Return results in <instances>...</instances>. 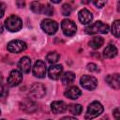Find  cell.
<instances>
[{
    "mask_svg": "<svg viewBox=\"0 0 120 120\" xmlns=\"http://www.w3.org/2000/svg\"><path fill=\"white\" fill-rule=\"evenodd\" d=\"M30 93L32 96H34L35 98H41L45 96L46 94V88L43 84L41 83H34L31 87H30Z\"/></svg>",
    "mask_w": 120,
    "mask_h": 120,
    "instance_id": "cell-10",
    "label": "cell"
},
{
    "mask_svg": "<svg viewBox=\"0 0 120 120\" xmlns=\"http://www.w3.org/2000/svg\"><path fill=\"white\" fill-rule=\"evenodd\" d=\"M105 1H94V5L98 8H102L105 5Z\"/></svg>",
    "mask_w": 120,
    "mask_h": 120,
    "instance_id": "cell-30",
    "label": "cell"
},
{
    "mask_svg": "<svg viewBox=\"0 0 120 120\" xmlns=\"http://www.w3.org/2000/svg\"><path fill=\"white\" fill-rule=\"evenodd\" d=\"M8 94V91L7 90V88L3 85H0V97H7Z\"/></svg>",
    "mask_w": 120,
    "mask_h": 120,
    "instance_id": "cell-27",
    "label": "cell"
},
{
    "mask_svg": "<svg viewBox=\"0 0 120 120\" xmlns=\"http://www.w3.org/2000/svg\"><path fill=\"white\" fill-rule=\"evenodd\" d=\"M31 107H33V108L36 109V103L33 102L32 100H26V101L22 102V109L24 110V111L27 112H34V111L31 109Z\"/></svg>",
    "mask_w": 120,
    "mask_h": 120,
    "instance_id": "cell-23",
    "label": "cell"
},
{
    "mask_svg": "<svg viewBox=\"0 0 120 120\" xmlns=\"http://www.w3.org/2000/svg\"><path fill=\"white\" fill-rule=\"evenodd\" d=\"M106 82L113 89L118 90L120 88V76L118 73L115 74H110L105 79Z\"/></svg>",
    "mask_w": 120,
    "mask_h": 120,
    "instance_id": "cell-12",
    "label": "cell"
},
{
    "mask_svg": "<svg viewBox=\"0 0 120 120\" xmlns=\"http://www.w3.org/2000/svg\"><path fill=\"white\" fill-rule=\"evenodd\" d=\"M113 116H114V119L115 120H119L120 119V112H119V109L118 108L114 109V111H113Z\"/></svg>",
    "mask_w": 120,
    "mask_h": 120,
    "instance_id": "cell-29",
    "label": "cell"
},
{
    "mask_svg": "<svg viewBox=\"0 0 120 120\" xmlns=\"http://www.w3.org/2000/svg\"><path fill=\"white\" fill-rule=\"evenodd\" d=\"M78 17H79L80 22H81L82 23H83V24H87V23L91 22L92 20H93V15H92V13H91L88 9H85V8L80 10V12H79V14H78Z\"/></svg>",
    "mask_w": 120,
    "mask_h": 120,
    "instance_id": "cell-14",
    "label": "cell"
},
{
    "mask_svg": "<svg viewBox=\"0 0 120 120\" xmlns=\"http://www.w3.org/2000/svg\"><path fill=\"white\" fill-rule=\"evenodd\" d=\"M5 4H3V3H1L0 2V18H2L3 17V15H4V13H5Z\"/></svg>",
    "mask_w": 120,
    "mask_h": 120,
    "instance_id": "cell-31",
    "label": "cell"
},
{
    "mask_svg": "<svg viewBox=\"0 0 120 120\" xmlns=\"http://www.w3.org/2000/svg\"><path fill=\"white\" fill-rule=\"evenodd\" d=\"M104 43V39L101 38V37H94L90 41H89V46L92 48V49H98L100 48Z\"/></svg>",
    "mask_w": 120,
    "mask_h": 120,
    "instance_id": "cell-19",
    "label": "cell"
},
{
    "mask_svg": "<svg viewBox=\"0 0 120 120\" xmlns=\"http://www.w3.org/2000/svg\"><path fill=\"white\" fill-rule=\"evenodd\" d=\"M112 33L115 38H119V33H120V22L118 20L114 21L112 25Z\"/></svg>",
    "mask_w": 120,
    "mask_h": 120,
    "instance_id": "cell-24",
    "label": "cell"
},
{
    "mask_svg": "<svg viewBox=\"0 0 120 120\" xmlns=\"http://www.w3.org/2000/svg\"><path fill=\"white\" fill-rule=\"evenodd\" d=\"M52 3H55V4L60 3V1H59V0H58V1H57V0H52Z\"/></svg>",
    "mask_w": 120,
    "mask_h": 120,
    "instance_id": "cell-33",
    "label": "cell"
},
{
    "mask_svg": "<svg viewBox=\"0 0 120 120\" xmlns=\"http://www.w3.org/2000/svg\"><path fill=\"white\" fill-rule=\"evenodd\" d=\"M43 13H44V14H46V15H48V16H51V15H52V13H53V8H52L49 4L44 5Z\"/></svg>",
    "mask_w": 120,
    "mask_h": 120,
    "instance_id": "cell-26",
    "label": "cell"
},
{
    "mask_svg": "<svg viewBox=\"0 0 120 120\" xmlns=\"http://www.w3.org/2000/svg\"><path fill=\"white\" fill-rule=\"evenodd\" d=\"M5 26L10 32H18L19 30H21V28L22 26V22L18 16L11 15L6 19Z\"/></svg>",
    "mask_w": 120,
    "mask_h": 120,
    "instance_id": "cell-3",
    "label": "cell"
},
{
    "mask_svg": "<svg viewBox=\"0 0 120 120\" xmlns=\"http://www.w3.org/2000/svg\"><path fill=\"white\" fill-rule=\"evenodd\" d=\"M118 50L114 45H108L103 51V55L107 58H113L117 55Z\"/></svg>",
    "mask_w": 120,
    "mask_h": 120,
    "instance_id": "cell-17",
    "label": "cell"
},
{
    "mask_svg": "<svg viewBox=\"0 0 120 120\" xmlns=\"http://www.w3.org/2000/svg\"><path fill=\"white\" fill-rule=\"evenodd\" d=\"M2 80H3V77H2V75H1V73H0V82H2Z\"/></svg>",
    "mask_w": 120,
    "mask_h": 120,
    "instance_id": "cell-35",
    "label": "cell"
},
{
    "mask_svg": "<svg viewBox=\"0 0 120 120\" xmlns=\"http://www.w3.org/2000/svg\"><path fill=\"white\" fill-rule=\"evenodd\" d=\"M62 72H63V67L61 65L52 64L48 68V75L52 80H58L61 77Z\"/></svg>",
    "mask_w": 120,
    "mask_h": 120,
    "instance_id": "cell-11",
    "label": "cell"
},
{
    "mask_svg": "<svg viewBox=\"0 0 120 120\" xmlns=\"http://www.w3.org/2000/svg\"><path fill=\"white\" fill-rule=\"evenodd\" d=\"M87 68L88 70L90 71H98V67L96 64H93V63H90L87 65Z\"/></svg>",
    "mask_w": 120,
    "mask_h": 120,
    "instance_id": "cell-28",
    "label": "cell"
},
{
    "mask_svg": "<svg viewBox=\"0 0 120 120\" xmlns=\"http://www.w3.org/2000/svg\"><path fill=\"white\" fill-rule=\"evenodd\" d=\"M0 113H1V112H0Z\"/></svg>",
    "mask_w": 120,
    "mask_h": 120,
    "instance_id": "cell-38",
    "label": "cell"
},
{
    "mask_svg": "<svg viewBox=\"0 0 120 120\" xmlns=\"http://www.w3.org/2000/svg\"><path fill=\"white\" fill-rule=\"evenodd\" d=\"M102 112H103V106L101 105V103L98 101H93L88 106L84 118L86 120H91L93 118L98 117L99 114H101Z\"/></svg>",
    "mask_w": 120,
    "mask_h": 120,
    "instance_id": "cell-2",
    "label": "cell"
},
{
    "mask_svg": "<svg viewBox=\"0 0 120 120\" xmlns=\"http://www.w3.org/2000/svg\"><path fill=\"white\" fill-rule=\"evenodd\" d=\"M22 81V75L20 70L13 69L10 71L8 77V84L11 87L19 85Z\"/></svg>",
    "mask_w": 120,
    "mask_h": 120,
    "instance_id": "cell-8",
    "label": "cell"
},
{
    "mask_svg": "<svg viewBox=\"0 0 120 120\" xmlns=\"http://www.w3.org/2000/svg\"><path fill=\"white\" fill-rule=\"evenodd\" d=\"M71 10H72V8H71L70 5H68V4H64L63 5V7H62V14L64 16H68L71 13Z\"/></svg>",
    "mask_w": 120,
    "mask_h": 120,
    "instance_id": "cell-25",
    "label": "cell"
},
{
    "mask_svg": "<svg viewBox=\"0 0 120 120\" xmlns=\"http://www.w3.org/2000/svg\"><path fill=\"white\" fill-rule=\"evenodd\" d=\"M30 8L35 12V13H43L44 9V5H42L39 2H32L30 4Z\"/></svg>",
    "mask_w": 120,
    "mask_h": 120,
    "instance_id": "cell-20",
    "label": "cell"
},
{
    "mask_svg": "<svg viewBox=\"0 0 120 120\" xmlns=\"http://www.w3.org/2000/svg\"><path fill=\"white\" fill-rule=\"evenodd\" d=\"M26 43L22 40L20 39H15V40H11L10 42L8 43V51H9L10 52H14V53H19L23 52L26 49Z\"/></svg>",
    "mask_w": 120,
    "mask_h": 120,
    "instance_id": "cell-6",
    "label": "cell"
},
{
    "mask_svg": "<svg viewBox=\"0 0 120 120\" xmlns=\"http://www.w3.org/2000/svg\"><path fill=\"white\" fill-rule=\"evenodd\" d=\"M51 109L54 113H63L68 109V106L64 101H53L51 104Z\"/></svg>",
    "mask_w": 120,
    "mask_h": 120,
    "instance_id": "cell-15",
    "label": "cell"
},
{
    "mask_svg": "<svg viewBox=\"0 0 120 120\" xmlns=\"http://www.w3.org/2000/svg\"><path fill=\"white\" fill-rule=\"evenodd\" d=\"M81 94L82 92L77 86H71L65 92V96L70 99H77L81 96Z\"/></svg>",
    "mask_w": 120,
    "mask_h": 120,
    "instance_id": "cell-16",
    "label": "cell"
},
{
    "mask_svg": "<svg viewBox=\"0 0 120 120\" xmlns=\"http://www.w3.org/2000/svg\"><path fill=\"white\" fill-rule=\"evenodd\" d=\"M1 120H6V119H1Z\"/></svg>",
    "mask_w": 120,
    "mask_h": 120,
    "instance_id": "cell-36",
    "label": "cell"
},
{
    "mask_svg": "<svg viewBox=\"0 0 120 120\" xmlns=\"http://www.w3.org/2000/svg\"><path fill=\"white\" fill-rule=\"evenodd\" d=\"M20 120H23V119H20Z\"/></svg>",
    "mask_w": 120,
    "mask_h": 120,
    "instance_id": "cell-37",
    "label": "cell"
},
{
    "mask_svg": "<svg viewBox=\"0 0 120 120\" xmlns=\"http://www.w3.org/2000/svg\"><path fill=\"white\" fill-rule=\"evenodd\" d=\"M81 85L88 90H94L98 86V80L90 75H83L80 80Z\"/></svg>",
    "mask_w": 120,
    "mask_h": 120,
    "instance_id": "cell-7",
    "label": "cell"
},
{
    "mask_svg": "<svg viewBox=\"0 0 120 120\" xmlns=\"http://www.w3.org/2000/svg\"><path fill=\"white\" fill-rule=\"evenodd\" d=\"M75 80V74L71 71H67L63 75H61V82L63 84H70Z\"/></svg>",
    "mask_w": 120,
    "mask_h": 120,
    "instance_id": "cell-18",
    "label": "cell"
},
{
    "mask_svg": "<svg viewBox=\"0 0 120 120\" xmlns=\"http://www.w3.org/2000/svg\"><path fill=\"white\" fill-rule=\"evenodd\" d=\"M46 71H47V68H46L45 63L41 60L36 61V63L33 67L34 76H36L38 78H44L45 75H46Z\"/></svg>",
    "mask_w": 120,
    "mask_h": 120,
    "instance_id": "cell-9",
    "label": "cell"
},
{
    "mask_svg": "<svg viewBox=\"0 0 120 120\" xmlns=\"http://www.w3.org/2000/svg\"><path fill=\"white\" fill-rule=\"evenodd\" d=\"M19 69L23 73H28L31 69V60L27 56L22 57L18 63Z\"/></svg>",
    "mask_w": 120,
    "mask_h": 120,
    "instance_id": "cell-13",
    "label": "cell"
},
{
    "mask_svg": "<svg viewBox=\"0 0 120 120\" xmlns=\"http://www.w3.org/2000/svg\"><path fill=\"white\" fill-rule=\"evenodd\" d=\"M68 111L69 112H71L72 114H75V115H79L81 114V112H82V107L80 105V104H70L68 106Z\"/></svg>",
    "mask_w": 120,
    "mask_h": 120,
    "instance_id": "cell-22",
    "label": "cell"
},
{
    "mask_svg": "<svg viewBox=\"0 0 120 120\" xmlns=\"http://www.w3.org/2000/svg\"><path fill=\"white\" fill-rule=\"evenodd\" d=\"M85 33L89 35L93 34H107L109 31V25L98 21L85 27Z\"/></svg>",
    "mask_w": 120,
    "mask_h": 120,
    "instance_id": "cell-1",
    "label": "cell"
},
{
    "mask_svg": "<svg viewBox=\"0 0 120 120\" xmlns=\"http://www.w3.org/2000/svg\"><path fill=\"white\" fill-rule=\"evenodd\" d=\"M42 30L47 33L48 35H53L56 33L57 29H58V24L55 21L51 20V19H45L41 22L40 24Z\"/></svg>",
    "mask_w": 120,
    "mask_h": 120,
    "instance_id": "cell-4",
    "label": "cell"
},
{
    "mask_svg": "<svg viewBox=\"0 0 120 120\" xmlns=\"http://www.w3.org/2000/svg\"><path fill=\"white\" fill-rule=\"evenodd\" d=\"M61 28H62L63 33H64L66 36L71 37V36H73V35L76 33L77 26H76L75 22H72L71 20L65 19V20H63L62 22H61Z\"/></svg>",
    "mask_w": 120,
    "mask_h": 120,
    "instance_id": "cell-5",
    "label": "cell"
},
{
    "mask_svg": "<svg viewBox=\"0 0 120 120\" xmlns=\"http://www.w3.org/2000/svg\"><path fill=\"white\" fill-rule=\"evenodd\" d=\"M61 120H77V119L72 116H66V117H63Z\"/></svg>",
    "mask_w": 120,
    "mask_h": 120,
    "instance_id": "cell-32",
    "label": "cell"
},
{
    "mask_svg": "<svg viewBox=\"0 0 120 120\" xmlns=\"http://www.w3.org/2000/svg\"><path fill=\"white\" fill-rule=\"evenodd\" d=\"M59 58H60V55H59V53L58 52H49L48 54H47V56H46V60L50 63V64H54V63H56L58 60H59Z\"/></svg>",
    "mask_w": 120,
    "mask_h": 120,
    "instance_id": "cell-21",
    "label": "cell"
},
{
    "mask_svg": "<svg viewBox=\"0 0 120 120\" xmlns=\"http://www.w3.org/2000/svg\"><path fill=\"white\" fill-rule=\"evenodd\" d=\"M2 32H3V25L0 23V34H1Z\"/></svg>",
    "mask_w": 120,
    "mask_h": 120,
    "instance_id": "cell-34",
    "label": "cell"
}]
</instances>
